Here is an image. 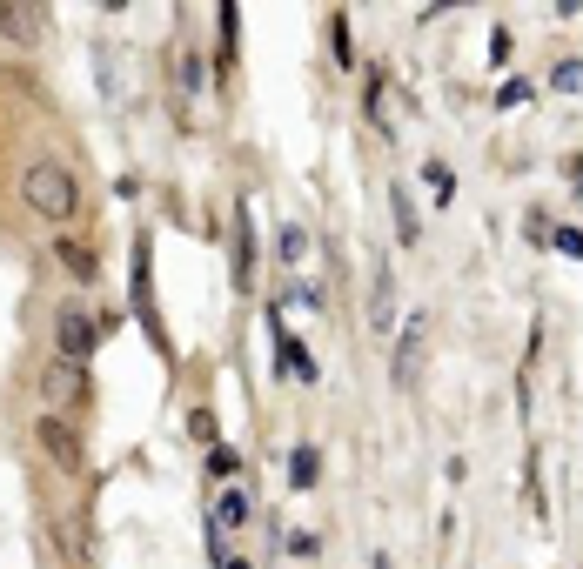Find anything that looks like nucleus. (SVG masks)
<instances>
[{
	"label": "nucleus",
	"instance_id": "1",
	"mask_svg": "<svg viewBox=\"0 0 583 569\" xmlns=\"http://www.w3.org/2000/svg\"><path fill=\"white\" fill-rule=\"evenodd\" d=\"M21 201L41 221H54V228H61V221H74V208H81V181H74L61 161H34V168L21 175Z\"/></svg>",
	"mask_w": 583,
	"mask_h": 569
},
{
	"label": "nucleus",
	"instance_id": "2",
	"mask_svg": "<svg viewBox=\"0 0 583 569\" xmlns=\"http://www.w3.org/2000/svg\"><path fill=\"white\" fill-rule=\"evenodd\" d=\"M94 342H101V322H94L81 302H61V308H54V362H74V369H88Z\"/></svg>",
	"mask_w": 583,
	"mask_h": 569
},
{
	"label": "nucleus",
	"instance_id": "3",
	"mask_svg": "<svg viewBox=\"0 0 583 569\" xmlns=\"http://www.w3.org/2000/svg\"><path fill=\"white\" fill-rule=\"evenodd\" d=\"M423 349H429V315H409L403 335H396V389H416V375H423Z\"/></svg>",
	"mask_w": 583,
	"mask_h": 569
},
{
	"label": "nucleus",
	"instance_id": "4",
	"mask_svg": "<svg viewBox=\"0 0 583 569\" xmlns=\"http://www.w3.org/2000/svg\"><path fill=\"white\" fill-rule=\"evenodd\" d=\"M34 442H41V456L54 462V469H81V436H74V422H61V416H41V429H34Z\"/></svg>",
	"mask_w": 583,
	"mask_h": 569
},
{
	"label": "nucleus",
	"instance_id": "5",
	"mask_svg": "<svg viewBox=\"0 0 583 569\" xmlns=\"http://www.w3.org/2000/svg\"><path fill=\"white\" fill-rule=\"evenodd\" d=\"M41 395H47V409H74V402H88V369H74V362H47V369H41Z\"/></svg>",
	"mask_w": 583,
	"mask_h": 569
},
{
	"label": "nucleus",
	"instance_id": "6",
	"mask_svg": "<svg viewBox=\"0 0 583 569\" xmlns=\"http://www.w3.org/2000/svg\"><path fill=\"white\" fill-rule=\"evenodd\" d=\"M41 14L47 7H34V0H0V41H21V47H34L41 41Z\"/></svg>",
	"mask_w": 583,
	"mask_h": 569
},
{
	"label": "nucleus",
	"instance_id": "7",
	"mask_svg": "<svg viewBox=\"0 0 583 569\" xmlns=\"http://www.w3.org/2000/svg\"><path fill=\"white\" fill-rule=\"evenodd\" d=\"M389 315H396V275L376 262V288H369V322H376V335L389 329Z\"/></svg>",
	"mask_w": 583,
	"mask_h": 569
},
{
	"label": "nucleus",
	"instance_id": "8",
	"mask_svg": "<svg viewBox=\"0 0 583 569\" xmlns=\"http://www.w3.org/2000/svg\"><path fill=\"white\" fill-rule=\"evenodd\" d=\"M255 275V235H248V208H235V282L248 288Z\"/></svg>",
	"mask_w": 583,
	"mask_h": 569
},
{
	"label": "nucleus",
	"instance_id": "9",
	"mask_svg": "<svg viewBox=\"0 0 583 569\" xmlns=\"http://www.w3.org/2000/svg\"><path fill=\"white\" fill-rule=\"evenodd\" d=\"M54 255L74 268V282H94V255H88V241H74V235H54Z\"/></svg>",
	"mask_w": 583,
	"mask_h": 569
},
{
	"label": "nucleus",
	"instance_id": "10",
	"mask_svg": "<svg viewBox=\"0 0 583 569\" xmlns=\"http://www.w3.org/2000/svg\"><path fill=\"white\" fill-rule=\"evenodd\" d=\"M389 208H396V241H416V235H423V221H416V201H409L403 188H389Z\"/></svg>",
	"mask_w": 583,
	"mask_h": 569
},
{
	"label": "nucleus",
	"instance_id": "11",
	"mask_svg": "<svg viewBox=\"0 0 583 569\" xmlns=\"http://www.w3.org/2000/svg\"><path fill=\"white\" fill-rule=\"evenodd\" d=\"M315 469H322V462H315V449L302 442V449L289 456V476H295V489H315Z\"/></svg>",
	"mask_w": 583,
	"mask_h": 569
},
{
	"label": "nucleus",
	"instance_id": "12",
	"mask_svg": "<svg viewBox=\"0 0 583 569\" xmlns=\"http://www.w3.org/2000/svg\"><path fill=\"white\" fill-rule=\"evenodd\" d=\"M550 88H557V94H583V61H557Z\"/></svg>",
	"mask_w": 583,
	"mask_h": 569
},
{
	"label": "nucleus",
	"instance_id": "13",
	"mask_svg": "<svg viewBox=\"0 0 583 569\" xmlns=\"http://www.w3.org/2000/svg\"><path fill=\"white\" fill-rule=\"evenodd\" d=\"M429 195H436V208H443V201L456 195V181H449V168H443V161H429Z\"/></svg>",
	"mask_w": 583,
	"mask_h": 569
},
{
	"label": "nucleus",
	"instance_id": "14",
	"mask_svg": "<svg viewBox=\"0 0 583 569\" xmlns=\"http://www.w3.org/2000/svg\"><path fill=\"white\" fill-rule=\"evenodd\" d=\"M188 429H195V442H208V449L222 442V429H215V416H208V409H195V416H188Z\"/></svg>",
	"mask_w": 583,
	"mask_h": 569
},
{
	"label": "nucleus",
	"instance_id": "15",
	"mask_svg": "<svg viewBox=\"0 0 583 569\" xmlns=\"http://www.w3.org/2000/svg\"><path fill=\"white\" fill-rule=\"evenodd\" d=\"M242 516H248V496H242V489H228V496H222V523H242Z\"/></svg>",
	"mask_w": 583,
	"mask_h": 569
},
{
	"label": "nucleus",
	"instance_id": "16",
	"mask_svg": "<svg viewBox=\"0 0 583 569\" xmlns=\"http://www.w3.org/2000/svg\"><path fill=\"white\" fill-rule=\"evenodd\" d=\"M208 476H235V456L228 449H208Z\"/></svg>",
	"mask_w": 583,
	"mask_h": 569
},
{
	"label": "nucleus",
	"instance_id": "17",
	"mask_svg": "<svg viewBox=\"0 0 583 569\" xmlns=\"http://www.w3.org/2000/svg\"><path fill=\"white\" fill-rule=\"evenodd\" d=\"M329 27H336V61L349 67V21H342V14H336V21H329Z\"/></svg>",
	"mask_w": 583,
	"mask_h": 569
},
{
	"label": "nucleus",
	"instance_id": "18",
	"mask_svg": "<svg viewBox=\"0 0 583 569\" xmlns=\"http://www.w3.org/2000/svg\"><path fill=\"white\" fill-rule=\"evenodd\" d=\"M557 248L570 255V262H577V255H583V235H577V228H563V235H557Z\"/></svg>",
	"mask_w": 583,
	"mask_h": 569
},
{
	"label": "nucleus",
	"instance_id": "19",
	"mask_svg": "<svg viewBox=\"0 0 583 569\" xmlns=\"http://www.w3.org/2000/svg\"><path fill=\"white\" fill-rule=\"evenodd\" d=\"M222 569H248V563H235V556H228V563H222Z\"/></svg>",
	"mask_w": 583,
	"mask_h": 569
}]
</instances>
